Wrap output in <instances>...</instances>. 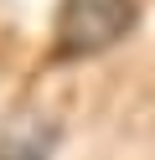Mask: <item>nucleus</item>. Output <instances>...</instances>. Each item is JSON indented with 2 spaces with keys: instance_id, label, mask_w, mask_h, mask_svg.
<instances>
[{
  "instance_id": "obj_1",
  "label": "nucleus",
  "mask_w": 155,
  "mask_h": 160,
  "mask_svg": "<svg viewBox=\"0 0 155 160\" xmlns=\"http://www.w3.org/2000/svg\"><path fill=\"white\" fill-rule=\"evenodd\" d=\"M134 26V0H62L57 57H93Z\"/></svg>"
},
{
  "instance_id": "obj_2",
  "label": "nucleus",
  "mask_w": 155,
  "mask_h": 160,
  "mask_svg": "<svg viewBox=\"0 0 155 160\" xmlns=\"http://www.w3.org/2000/svg\"><path fill=\"white\" fill-rule=\"evenodd\" d=\"M57 139H62L57 119L21 114V119H10V124H5V134H0V160H47Z\"/></svg>"
}]
</instances>
